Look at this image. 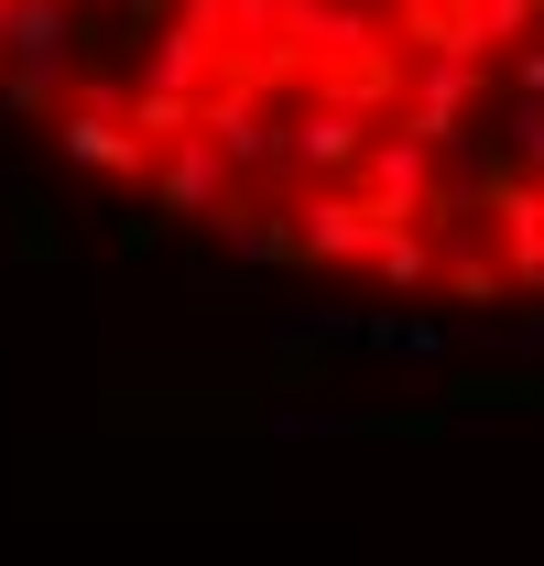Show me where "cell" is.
Here are the masks:
<instances>
[{
    "instance_id": "obj_1",
    "label": "cell",
    "mask_w": 544,
    "mask_h": 566,
    "mask_svg": "<svg viewBox=\"0 0 544 566\" xmlns=\"http://www.w3.org/2000/svg\"><path fill=\"white\" fill-rule=\"evenodd\" d=\"M359 197L381 208V229H436V218H447V164L414 132H381L370 164H359Z\"/></svg>"
},
{
    "instance_id": "obj_6",
    "label": "cell",
    "mask_w": 544,
    "mask_h": 566,
    "mask_svg": "<svg viewBox=\"0 0 544 566\" xmlns=\"http://www.w3.org/2000/svg\"><path fill=\"white\" fill-rule=\"evenodd\" d=\"M370 273L393 283V294H414V283H436V273H447V240H436V229H393Z\"/></svg>"
},
{
    "instance_id": "obj_5",
    "label": "cell",
    "mask_w": 544,
    "mask_h": 566,
    "mask_svg": "<svg viewBox=\"0 0 544 566\" xmlns=\"http://www.w3.org/2000/svg\"><path fill=\"white\" fill-rule=\"evenodd\" d=\"M229 197H251V186L229 175V153H218L207 132H197V142H175V153L153 164V218H218Z\"/></svg>"
},
{
    "instance_id": "obj_10",
    "label": "cell",
    "mask_w": 544,
    "mask_h": 566,
    "mask_svg": "<svg viewBox=\"0 0 544 566\" xmlns=\"http://www.w3.org/2000/svg\"><path fill=\"white\" fill-rule=\"evenodd\" d=\"M283 338H305V349H359V305H294Z\"/></svg>"
},
{
    "instance_id": "obj_7",
    "label": "cell",
    "mask_w": 544,
    "mask_h": 566,
    "mask_svg": "<svg viewBox=\"0 0 544 566\" xmlns=\"http://www.w3.org/2000/svg\"><path fill=\"white\" fill-rule=\"evenodd\" d=\"M501 164L544 186V98H501Z\"/></svg>"
},
{
    "instance_id": "obj_2",
    "label": "cell",
    "mask_w": 544,
    "mask_h": 566,
    "mask_svg": "<svg viewBox=\"0 0 544 566\" xmlns=\"http://www.w3.org/2000/svg\"><path fill=\"white\" fill-rule=\"evenodd\" d=\"M294 240H305V273H348V262H381V208L359 186H305L294 197Z\"/></svg>"
},
{
    "instance_id": "obj_11",
    "label": "cell",
    "mask_w": 544,
    "mask_h": 566,
    "mask_svg": "<svg viewBox=\"0 0 544 566\" xmlns=\"http://www.w3.org/2000/svg\"><path fill=\"white\" fill-rule=\"evenodd\" d=\"M469 349H501V359H523V370H544V316H501V327H469Z\"/></svg>"
},
{
    "instance_id": "obj_4",
    "label": "cell",
    "mask_w": 544,
    "mask_h": 566,
    "mask_svg": "<svg viewBox=\"0 0 544 566\" xmlns=\"http://www.w3.org/2000/svg\"><path fill=\"white\" fill-rule=\"evenodd\" d=\"M479 208H490V240H501V273L523 283V294H544V186L490 153L479 164Z\"/></svg>"
},
{
    "instance_id": "obj_8",
    "label": "cell",
    "mask_w": 544,
    "mask_h": 566,
    "mask_svg": "<svg viewBox=\"0 0 544 566\" xmlns=\"http://www.w3.org/2000/svg\"><path fill=\"white\" fill-rule=\"evenodd\" d=\"M447 283H458V294H469V305H501V262H490V251H469V229H447Z\"/></svg>"
},
{
    "instance_id": "obj_12",
    "label": "cell",
    "mask_w": 544,
    "mask_h": 566,
    "mask_svg": "<svg viewBox=\"0 0 544 566\" xmlns=\"http://www.w3.org/2000/svg\"><path fill=\"white\" fill-rule=\"evenodd\" d=\"M501 98H544V44H512L501 55Z\"/></svg>"
},
{
    "instance_id": "obj_3",
    "label": "cell",
    "mask_w": 544,
    "mask_h": 566,
    "mask_svg": "<svg viewBox=\"0 0 544 566\" xmlns=\"http://www.w3.org/2000/svg\"><path fill=\"white\" fill-rule=\"evenodd\" d=\"M479 87H490V66H469V55H425V66H414V87H404V120H393V132H414L436 164H447V153L469 142Z\"/></svg>"
},
{
    "instance_id": "obj_9",
    "label": "cell",
    "mask_w": 544,
    "mask_h": 566,
    "mask_svg": "<svg viewBox=\"0 0 544 566\" xmlns=\"http://www.w3.org/2000/svg\"><path fill=\"white\" fill-rule=\"evenodd\" d=\"M469 22H479V44H490V55H512V44H534V22H544V0H479Z\"/></svg>"
}]
</instances>
